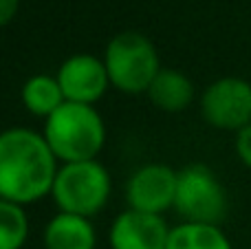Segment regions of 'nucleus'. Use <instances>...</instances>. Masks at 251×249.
<instances>
[{"instance_id": "9", "label": "nucleus", "mask_w": 251, "mask_h": 249, "mask_svg": "<svg viewBox=\"0 0 251 249\" xmlns=\"http://www.w3.org/2000/svg\"><path fill=\"white\" fill-rule=\"evenodd\" d=\"M172 229L163 216L126 210L108 229L110 249H165Z\"/></svg>"}, {"instance_id": "4", "label": "nucleus", "mask_w": 251, "mask_h": 249, "mask_svg": "<svg viewBox=\"0 0 251 249\" xmlns=\"http://www.w3.org/2000/svg\"><path fill=\"white\" fill-rule=\"evenodd\" d=\"M110 194H113V176L108 168L97 159L62 163L51 190L57 210L84 219L100 214L108 205Z\"/></svg>"}, {"instance_id": "1", "label": "nucleus", "mask_w": 251, "mask_h": 249, "mask_svg": "<svg viewBox=\"0 0 251 249\" xmlns=\"http://www.w3.org/2000/svg\"><path fill=\"white\" fill-rule=\"evenodd\" d=\"M42 132L13 126L0 132V199L31 205L49 197L60 170Z\"/></svg>"}, {"instance_id": "13", "label": "nucleus", "mask_w": 251, "mask_h": 249, "mask_svg": "<svg viewBox=\"0 0 251 249\" xmlns=\"http://www.w3.org/2000/svg\"><path fill=\"white\" fill-rule=\"evenodd\" d=\"M165 249H234L221 225L181 223L172 227Z\"/></svg>"}, {"instance_id": "11", "label": "nucleus", "mask_w": 251, "mask_h": 249, "mask_svg": "<svg viewBox=\"0 0 251 249\" xmlns=\"http://www.w3.org/2000/svg\"><path fill=\"white\" fill-rule=\"evenodd\" d=\"M163 113H183L194 101V82L178 69H161L146 93Z\"/></svg>"}, {"instance_id": "14", "label": "nucleus", "mask_w": 251, "mask_h": 249, "mask_svg": "<svg viewBox=\"0 0 251 249\" xmlns=\"http://www.w3.org/2000/svg\"><path fill=\"white\" fill-rule=\"evenodd\" d=\"M31 223L25 205L0 199V249H22L29 241Z\"/></svg>"}, {"instance_id": "2", "label": "nucleus", "mask_w": 251, "mask_h": 249, "mask_svg": "<svg viewBox=\"0 0 251 249\" xmlns=\"http://www.w3.org/2000/svg\"><path fill=\"white\" fill-rule=\"evenodd\" d=\"M42 135L62 163L97 159L106 144V124L95 106L64 101L49 119Z\"/></svg>"}, {"instance_id": "5", "label": "nucleus", "mask_w": 251, "mask_h": 249, "mask_svg": "<svg viewBox=\"0 0 251 249\" xmlns=\"http://www.w3.org/2000/svg\"><path fill=\"white\" fill-rule=\"evenodd\" d=\"M174 210L183 223L221 225L229 210L227 190L212 168L192 163L178 170Z\"/></svg>"}, {"instance_id": "8", "label": "nucleus", "mask_w": 251, "mask_h": 249, "mask_svg": "<svg viewBox=\"0 0 251 249\" xmlns=\"http://www.w3.org/2000/svg\"><path fill=\"white\" fill-rule=\"evenodd\" d=\"M66 101L95 106L108 93L110 77L101 57L93 53H75L66 57L55 73Z\"/></svg>"}, {"instance_id": "6", "label": "nucleus", "mask_w": 251, "mask_h": 249, "mask_svg": "<svg viewBox=\"0 0 251 249\" xmlns=\"http://www.w3.org/2000/svg\"><path fill=\"white\" fill-rule=\"evenodd\" d=\"M201 115L216 130L238 132L251 124V82L218 77L201 95Z\"/></svg>"}, {"instance_id": "7", "label": "nucleus", "mask_w": 251, "mask_h": 249, "mask_svg": "<svg viewBox=\"0 0 251 249\" xmlns=\"http://www.w3.org/2000/svg\"><path fill=\"white\" fill-rule=\"evenodd\" d=\"M178 172L165 163H146L126 181L128 210L163 216L174 207Z\"/></svg>"}, {"instance_id": "16", "label": "nucleus", "mask_w": 251, "mask_h": 249, "mask_svg": "<svg viewBox=\"0 0 251 249\" xmlns=\"http://www.w3.org/2000/svg\"><path fill=\"white\" fill-rule=\"evenodd\" d=\"M20 9V0H0V29L11 25L13 18L18 16Z\"/></svg>"}, {"instance_id": "10", "label": "nucleus", "mask_w": 251, "mask_h": 249, "mask_svg": "<svg viewBox=\"0 0 251 249\" xmlns=\"http://www.w3.org/2000/svg\"><path fill=\"white\" fill-rule=\"evenodd\" d=\"M44 249H95L97 232L91 219L57 212L42 232Z\"/></svg>"}, {"instance_id": "3", "label": "nucleus", "mask_w": 251, "mask_h": 249, "mask_svg": "<svg viewBox=\"0 0 251 249\" xmlns=\"http://www.w3.org/2000/svg\"><path fill=\"white\" fill-rule=\"evenodd\" d=\"M101 60L108 71L110 86L126 95H146L163 69L154 42L139 31H122L113 35Z\"/></svg>"}, {"instance_id": "12", "label": "nucleus", "mask_w": 251, "mask_h": 249, "mask_svg": "<svg viewBox=\"0 0 251 249\" xmlns=\"http://www.w3.org/2000/svg\"><path fill=\"white\" fill-rule=\"evenodd\" d=\"M20 100L26 113L40 119H49L66 101L57 77L47 73L31 75L20 88Z\"/></svg>"}, {"instance_id": "15", "label": "nucleus", "mask_w": 251, "mask_h": 249, "mask_svg": "<svg viewBox=\"0 0 251 249\" xmlns=\"http://www.w3.org/2000/svg\"><path fill=\"white\" fill-rule=\"evenodd\" d=\"M234 150H236L238 161L243 163L245 168H249V170H251V124L247 128H243V130L236 132Z\"/></svg>"}]
</instances>
